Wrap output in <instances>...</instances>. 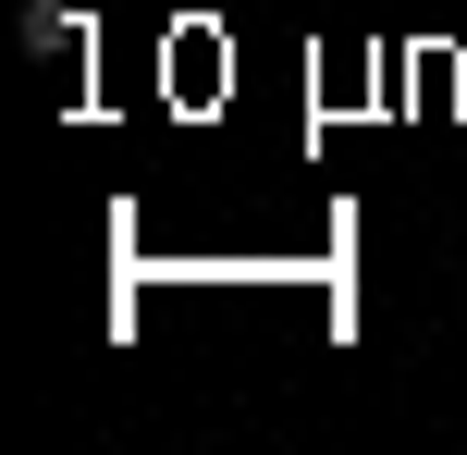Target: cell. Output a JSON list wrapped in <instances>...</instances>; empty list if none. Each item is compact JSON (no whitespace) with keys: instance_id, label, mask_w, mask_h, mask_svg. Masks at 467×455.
I'll return each instance as SVG.
<instances>
[{"instance_id":"cell-1","label":"cell","mask_w":467,"mask_h":455,"mask_svg":"<svg viewBox=\"0 0 467 455\" xmlns=\"http://www.w3.org/2000/svg\"><path fill=\"white\" fill-rule=\"evenodd\" d=\"M13 37H25V62H87V37H99V25H87V0H25V13H13Z\"/></svg>"}]
</instances>
